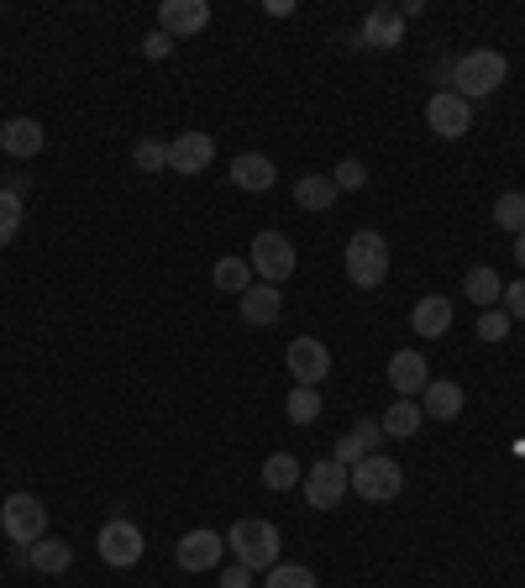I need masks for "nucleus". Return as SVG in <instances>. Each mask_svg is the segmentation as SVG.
<instances>
[{
	"instance_id": "nucleus-15",
	"label": "nucleus",
	"mask_w": 525,
	"mask_h": 588,
	"mask_svg": "<svg viewBox=\"0 0 525 588\" xmlns=\"http://www.w3.org/2000/svg\"><path fill=\"white\" fill-rule=\"evenodd\" d=\"M389 384H394V395H400V400H421V389L431 384L426 357L415 353V347L394 353V357H389Z\"/></svg>"
},
{
	"instance_id": "nucleus-11",
	"label": "nucleus",
	"mask_w": 525,
	"mask_h": 588,
	"mask_svg": "<svg viewBox=\"0 0 525 588\" xmlns=\"http://www.w3.org/2000/svg\"><path fill=\"white\" fill-rule=\"evenodd\" d=\"M211 164H215L211 132H179V137L168 142V168H179V174H205Z\"/></svg>"
},
{
	"instance_id": "nucleus-2",
	"label": "nucleus",
	"mask_w": 525,
	"mask_h": 588,
	"mask_svg": "<svg viewBox=\"0 0 525 588\" xmlns=\"http://www.w3.org/2000/svg\"><path fill=\"white\" fill-rule=\"evenodd\" d=\"M226 546L237 552V563L247 573H268V567H279V525L273 520H237L232 531H226Z\"/></svg>"
},
{
	"instance_id": "nucleus-26",
	"label": "nucleus",
	"mask_w": 525,
	"mask_h": 588,
	"mask_svg": "<svg viewBox=\"0 0 525 588\" xmlns=\"http://www.w3.org/2000/svg\"><path fill=\"white\" fill-rule=\"evenodd\" d=\"M69 563H74V546H64L58 536L32 542V567H37V573H69Z\"/></svg>"
},
{
	"instance_id": "nucleus-8",
	"label": "nucleus",
	"mask_w": 525,
	"mask_h": 588,
	"mask_svg": "<svg viewBox=\"0 0 525 588\" xmlns=\"http://www.w3.org/2000/svg\"><path fill=\"white\" fill-rule=\"evenodd\" d=\"M96 546H100V557H105L111 567H137L143 563V531H137V520H126V515L105 520Z\"/></svg>"
},
{
	"instance_id": "nucleus-17",
	"label": "nucleus",
	"mask_w": 525,
	"mask_h": 588,
	"mask_svg": "<svg viewBox=\"0 0 525 588\" xmlns=\"http://www.w3.org/2000/svg\"><path fill=\"white\" fill-rule=\"evenodd\" d=\"M284 315V295H279V284H253L247 295H242V321H253V326H273Z\"/></svg>"
},
{
	"instance_id": "nucleus-12",
	"label": "nucleus",
	"mask_w": 525,
	"mask_h": 588,
	"mask_svg": "<svg viewBox=\"0 0 525 588\" xmlns=\"http://www.w3.org/2000/svg\"><path fill=\"white\" fill-rule=\"evenodd\" d=\"M405 43V11L379 0L368 16H362V47H400Z\"/></svg>"
},
{
	"instance_id": "nucleus-3",
	"label": "nucleus",
	"mask_w": 525,
	"mask_h": 588,
	"mask_svg": "<svg viewBox=\"0 0 525 588\" xmlns=\"http://www.w3.org/2000/svg\"><path fill=\"white\" fill-rule=\"evenodd\" d=\"M347 279L358 284V289H379L389 279V242L379 232L347 236Z\"/></svg>"
},
{
	"instance_id": "nucleus-16",
	"label": "nucleus",
	"mask_w": 525,
	"mask_h": 588,
	"mask_svg": "<svg viewBox=\"0 0 525 588\" xmlns=\"http://www.w3.org/2000/svg\"><path fill=\"white\" fill-rule=\"evenodd\" d=\"M43 142H48V132H43V121H32V117H11L5 126H0V147H5V158H37V153H43Z\"/></svg>"
},
{
	"instance_id": "nucleus-23",
	"label": "nucleus",
	"mask_w": 525,
	"mask_h": 588,
	"mask_svg": "<svg viewBox=\"0 0 525 588\" xmlns=\"http://www.w3.org/2000/svg\"><path fill=\"white\" fill-rule=\"evenodd\" d=\"M332 200H336V185L326 174H305V179L294 185V206H300V211H332Z\"/></svg>"
},
{
	"instance_id": "nucleus-19",
	"label": "nucleus",
	"mask_w": 525,
	"mask_h": 588,
	"mask_svg": "<svg viewBox=\"0 0 525 588\" xmlns=\"http://www.w3.org/2000/svg\"><path fill=\"white\" fill-rule=\"evenodd\" d=\"M410 331L415 336H447L453 331V300L447 295H426L421 306L410 310Z\"/></svg>"
},
{
	"instance_id": "nucleus-18",
	"label": "nucleus",
	"mask_w": 525,
	"mask_h": 588,
	"mask_svg": "<svg viewBox=\"0 0 525 588\" xmlns=\"http://www.w3.org/2000/svg\"><path fill=\"white\" fill-rule=\"evenodd\" d=\"M421 410H426V421H457L462 415V389L453 378H431L421 389Z\"/></svg>"
},
{
	"instance_id": "nucleus-28",
	"label": "nucleus",
	"mask_w": 525,
	"mask_h": 588,
	"mask_svg": "<svg viewBox=\"0 0 525 588\" xmlns=\"http://www.w3.org/2000/svg\"><path fill=\"white\" fill-rule=\"evenodd\" d=\"M284 415L294 425H311L315 415H321V395H315V389H305V384H294V389H289V400H284Z\"/></svg>"
},
{
	"instance_id": "nucleus-39",
	"label": "nucleus",
	"mask_w": 525,
	"mask_h": 588,
	"mask_svg": "<svg viewBox=\"0 0 525 588\" xmlns=\"http://www.w3.org/2000/svg\"><path fill=\"white\" fill-rule=\"evenodd\" d=\"M11 567H32V546H16V542H11Z\"/></svg>"
},
{
	"instance_id": "nucleus-22",
	"label": "nucleus",
	"mask_w": 525,
	"mask_h": 588,
	"mask_svg": "<svg viewBox=\"0 0 525 588\" xmlns=\"http://www.w3.org/2000/svg\"><path fill=\"white\" fill-rule=\"evenodd\" d=\"M421 421H426V410H421V400H394L389 404V415H383V436H394V442H405V436H415L421 431Z\"/></svg>"
},
{
	"instance_id": "nucleus-32",
	"label": "nucleus",
	"mask_w": 525,
	"mask_h": 588,
	"mask_svg": "<svg viewBox=\"0 0 525 588\" xmlns=\"http://www.w3.org/2000/svg\"><path fill=\"white\" fill-rule=\"evenodd\" d=\"M16 232H22V195L0 189V247H5Z\"/></svg>"
},
{
	"instance_id": "nucleus-38",
	"label": "nucleus",
	"mask_w": 525,
	"mask_h": 588,
	"mask_svg": "<svg viewBox=\"0 0 525 588\" xmlns=\"http://www.w3.org/2000/svg\"><path fill=\"white\" fill-rule=\"evenodd\" d=\"M453 64H457V58H436V64H431V79H442V85H453Z\"/></svg>"
},
{
	"instance_id": "nucleus-9",
	"label": "nucleus",
	"mask_w": 525,
	"mask_h": 588,
	"mask_svg": "<svg viewBox=\"0 0 525 588\" xmlns=\"http://www.w3.org/2000/svg\"><path fill=\"white\" fill-rule=\"evenodd\" d=\"M284 363H289V378H300L305 389H315L321 378L332 374V353H326V342H321V336H294V342H289V353H284Z\"/></svg>"
},
{
	"instance_id": "nucleus-37",
	"label": "nucleus",
	"mask_w": 525,
	"mask_h": 588,
	"mask_svg": "<svg viewBox=\"0 0 525 588\" xmlns=\"http://www.w3.org/2000/svg\"><path fill=\"white\" fill-rule=\"evenodd\" d=\"M221 588H253V573H247V567H226V573H221Z\"/></svg>"
},
{
	"instance_id": "nucleus-7",
	"label": "nucleus",
	"mask_w": 525,
	"mask_h": 588,
	"mask_svg": "<svg viewBox=\"0 0 525 588\" xmlns=\"http://www.w3.org/2000/svg\"><path fill=\"white\" fill-rule=\"evenodd\" d=\"M347 489H353V473H347V463H336V457L311 463V473H305V504H311V510H336V504L347 499Z\"/></svg>"
},
{
	"instance_id": "nucleus-10",
	"label": "nucleus",
	"mask_w": 525,
	"mask_h": 588,
	"mask_svg": "<svg viewBox=\"0 0 525 588\" xmlns=\"http://www.w3.org/2000/svg\"><path fill=\"white\" fill-rule=\"evenodd\" d=\"M426 121H431V132H436V137H462V132H468V126H473V106H468V100H462V95H453V90H436L426 100Z\"/></svg>"
},
{
	"instance_id": "nucleus-29",
	"label": "nucleus",
	"mask_w": 525,
	"mask_h": 588,
	"mask_svg": "<svg viewBox=\"0 0 525 588\" xmlns=\"http://www.w3.org/2000/svg\"><path fill=\"white\" fill-rule=\"evenodd\" d=\"M494 221H500L510 236L525 232V195H521V189H510V195H500V200H494Z\"/></svg>"
},
{
	"instance_id": "nucleus-30",
	"label": "nucleus",
	"mask_w": 525,
	"mask_h": 588,
	"mask_svg": "<svg viewBox=\"0 0 525 588\" xmlns=\"http://www.w3.org/2000/svg\"><path fill=\"white\" fill-rule=\"evenodd\" d=\"M262 588H315V573L305 563H279V567H268Z\"/></svg>"
},
{
	"instance_id": "nucleus-31",
	"label": "nucleus",
	"mask_w": 525,
	"mask_h": 588,
	"mask_svg": "<svg viewBox=\"0 0 525 588\" xmlns=\"http://www.w3.org/2000/svg\"><path fill=\"white\" fill-rule=\"evenodd\" d=\"M132 164L143 168V174H164V168H168V142L143 137V142H137V153H132Z\"/></svg>"
},
{
	"instance_id": "nucleus-40",
	"label": "nucleus",
	"mask_w": 525,
	"mask_h": 588,
	"mask_svg": "<svg viewBox=\"0 0 525 588\" xmlns=\"http://www.w3.org/2000/svg\"><path fill=\"white\" fill-rule=\"evenodd\" d=\"M515 258H521V268H525V232L515 236Z\"/></svg>"
},
{
	"instance_id": "nucleus-1",
	"label": "nucleus",
	"mask_w": 525,
	"mask_h": 588,
	"mask_svg": "<svg viewBox=\"0 0 525 588\" xmlns=\"http://www.w3.org/2000/svg\"><path fill=\"white\" fill-rule=\"evenodd\" d=\"M504 74H510L504 53H494V47H473V53H462V58L453 64V95H462V100L473 106V100L500 90Z\"/></svg>"
},
{
	"instance_id": "nucleus-33",
	"label": "nucleus",
	"mask_w": 525,
	"mask_h": 588,
	"mask_svg": "<svg viewBox=\"0 0 525 588\" xmlns=\"http://www.w3.org/2000/svg\"><path fill=\"white\" fill-rule=\"evenodd\" d=\"M332 185L336 189H362V185H368V168H362L358 158H342V164H336V174H332Z\"/></svg>"
},
{
	"instance_id": "nucleus-34",
	"label": "nucleus",
	"mask_w": 525,
	"mask_h": 588,
	"mask_svg": "<svg viewBox=\"0 0 525 588\" xmlns=\"http://www.w3.org/2000/svg\"><path fill=\"white\" fill-rule=\"evenodd\" d=\"M510 326H515V321H510L504 310H483V321H478V336H483V342H504V336H510Z\"/></svg>"
},
{
	"instance_id": "nucleus-21",
	"label": "nucleus",
	"mask_w": 525,
	"mask_h": 588,
	"mask_svg": "<svg viewBox=\"0 0 525 588\" xmlns=\"http://www.w3.org/2000/svg\"><path fill=\"white\" fill-rule=\"evenodd\" d=\"M232 185H237V189H253V195H262V189L279 185V168L268 164L262 153H237V158H232Z\"/></svg>"
},
{
	"instance_id": "nucleus-14",
	"label": "nucleus",
	"mask_w": 525,
	"mask_h": 588,
	"mask_svg": "<svg viewBox=\"0 0 525 588\" xmlns=\"http://www.w3.org/2000/svg\"><path fill=\"white\" fill-rule=\"evenodd\" d=\"M205 22H211V5H205V0H164V5H158V32H168V37L205 32Z\"/></svg>"
},
{
	"instance_id": "nucleus-25",
	"label": "nucleus",
	"mask_w": 525,
	"mask_h": 588,
	"mask_svg": "<svg viewBox=\"0 0 525 588\" xmlns=\"http://www.w3.org/2000/svg\"><path fill=\"white\" fill-rule=\"evenodd\" d=\"M300 457H294V452H273V457H268V463H262V484H268V489H273V495H284V489H294V484H300Z\"/></svg>"
},
{
	"instance_id": "nucleus-13",
	"label": "nucleus",
	"mask_w": 525,
	"mask_h": 588,
	"mask_svg": "<svg viewBox=\"0 0 525 588\" xmlns=\"http://www.w3.org/2000/svg\"><path fill=\"white\" fill-rule=\"evenodd\" d=\"M221 552H226V542H221L215 531H190V536H179V546H174V563L185 567V573H211V567L221 563Z\"/></svg>"
},
{
	"instance_id": "nucleus-6",
	"label": "nucleus",
	"mask_w": 525,
	"mask_h": 588,
	"mask_svg": "<svg viewBox=\"0 0 525 588\" xmlns=\"http://www.w3.org/2000/svg\"><path fill=\"white\" fill-rule=\"evenodd\" d=\"M247 253H253L247 263H253V274H258L262 284H284L289 274H294V242H289L284 232H258Z\"/></svg>"
},
{
	"instance_id": "nucleus-24",
	"label": "nucleus",
	"mask_w": 525,
	"mask_h": 588,
	"mask_svg": "<svg viewBox=\"0 0 525 588\" xmlns=\"http://www.w3.org/2000/svg\"><path fill=\"white\" fill-rule=\"evenodd\" d=\"M462 295H468L473 306L494 310V300L504 295V279L494 274V268H468V279H462Z\"/></svg>"
},
{
	"instance_id": "nucleus-36",
	"label": "nucleus",
	"mask_w": 525,
	"mask_h": 588,
	"mask_svg": "<svg viewBox=\"0 0 525 588\" xmlns=\"http://www.w3.org/2000/svg\"><path fill=\"white\" fill-rule=\"evenodd\" d=\"M168 47H174V37H168V32H147V37H143V53L153 58V64H158V58H168Z\"/></svg>"
},
{
	"instance_id": "nucleus-4",
	"label": "nucleus",
	"mask_w": 525,
	"mask_h": 588,
	"mask_svg": "<svg viewBox=\"0 0 525 588\" xmlns=\"http://www.w3.org/2000/svg\"><path fill=\"white\" fill-rule=\"evenodd\" d=\"M400 489H405V473H400L394 457H383V452L362 457L358 468H353V495L368 499V504H389V499H400Z\"/></svg>"
},
{
	"instance_id": "nucleus-20",
	"label": "nucleus",
	"mask_w": 525,
	"mask_h": 588,
	"mask_svg": "<svg viewBox=\"0 0 525 588\" xmlns=\"http://www.w3.org/2000/svg\"><path fill=\"white\" fill-rule=\"evenodd\" d=\"M379 442H383V425L379 421H358L347 436H342V442H336L332 457H336V463H353V468H358L362 457H373V452H379Z\"/></svg>"
},
{
	"instance_id": "nucleus-27",
	"label": "nucleus",
	"mask_w": 525,
	"mask_h": 588,
	"mask_svg": "<svg viewBox=\"0 0 525 588\" xmlns=\"http://www.w3.org/2000/svg\"><path fill=\"white\" fill-rule=\"evenodd\" d=\"M211 279H215V289H226V295H247V289H253V263L247 258H221Z\"/></svg>"
},
{
	"instance_id": "nucleus-35",
	"label": "nucleus",
	"mask_w": 525,
	"mask_h": 588,
	"mask_svg": "<svg viewBox=\"0 0 525 588\" xmlns=\"http://www.w3.org/2000/svg\"><path fill=\"white\" fill-rule=\"evenodd\" d=\"M504 315H510V321H525V279H515V284H504Z\"/></svg>"
},
{
	"instance_id": "nucleus-5",
	"label": "nucleus",
	"mask_w": 525,
	"mask_h": 588,
	"mask_svg": "<svg viewBox=\"0 0 525 588\" xmlns=\"http://www.w3.org/2000/svg\"><path fill=\"white\" fill-rule=\"evenodd\" d=\"M0 531H5L16 546L43 542V536H48V510H43V499L37 495H5V504H0Z\"/></svg>"
}]
</instances>
